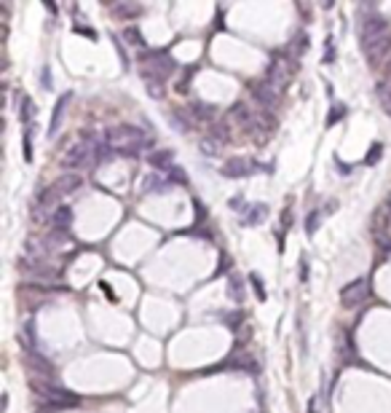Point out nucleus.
<instances>
[{"instance_id":"7ed1b4c3","label":"nucleus","mask_w":391,"mask_h":413,"mask_svg":"<svg viewBox=\"0 0 391 413\" xmlns=\"http://www.w3.org/2000/svg\"><path fill=\"white\" fill-rule=\"evenodd\" d=\"M295 67H297V57L292 54H279L271 59L268 70H266V83L268 86H274L276 91L284 89L289 83V78L295 75Z\"/></svg>"},{"instance_id":"e433bc0d","label":"nucleus","mask_w":391,"mask_h":413,"mask_svg":"<svg viewBox=\"0 0 391 413\" xmlns=\"http://www.w3.org/2000/svg\"><path fill=\"white\" fill-rule=\"evenodd\" d=\"M41 83H43V89H51V70L43 64V70H41Z\"/></svg>"},{"instance_id":"72a5a7b5","label":"nucleus","mask_w":391,"mask_h":413,"mask_svg":"<svg viewBox=\"0 0 391 413\" xmlns=\"http://www.w3.org/2000/svg\"><path fill=\"white\" fill-rule=\"evenodd\" d=\"M225 319H228V327H230V330H238V327H241L244 314H225Z\"/></svg>"},{"instance_id":"f257e3e1","label":"nucleus","mask_w":391,"mask_h":413,"mask_svg":"<svg viewBox=\"0 0 391 413\" xmlns=\"http://www.w3.org/2000/svg\"><path fill=\"white\" fill-rule=\"evenodd\" d=\"M105 145H110L118 156H140L153 145V137L137 126H112L105 132Z\"/></svg>"},{"instance_id":"cd10ccee","label":"nucleus","mask_w":391,"mask_h":413,"mask_svg":"<svg viewBox=\"0 0 391 413\" xmlns=\"http://www.w3.org/2000/svg\"><path fill=\"white\" fill-rule=\"evenodd\" d=\"M346 113H348V110H346V105H333V113H330L327 123H330V126H333L335 121H340V118H346Z\"/></svg>"},{"instance_id":"79ce46f5","label":"nucleus","mask_w":391,"mask_h":413,"mask_svg":"<svg viewBox=\"0 0 391 413\" xmlns=\"http://www.w3.org/2000/svg\"><path fill=\"white\" fill-rule=\"evenodd\" d=\"M337 161V167H340V175H351V164H343L340 159H335Z\"/></svg>"},{"instance_id":"473e14b6","label":"nucleus","mask_w":391,"mask_h":413,"mask_svg":"<svg viewBox=\"0 0 391 413\" xmlns=\"http://www.w3.org/2000/svg\"><path fill=\"white\" fill-rule=\"evenodd\" d=\"M319 218H322V215L316 212V209L308 215V220H306V231H308V234H316V226H319Z\"/></svg>"},{"instance_id":"20e7f679","label":"nucleus","mask_w":391,"mask_h":413,"mask_svg":"<svg viewBox=\"0 0 391 413\" xmlns=\"http://www.w3.org/2000/svg\"><path fill=\"white\" fill-rule=\"evenodd\" d=\"M370 290H373V282H370V277L351 279L348 285L340 290V306H343V309H356V306H362L364 300L370 298Z\"/></svg>"},{"instance_id":"423d86ee","label":"nucleus","mask_w":391,"mask_h":413,"mask_svg":"<svg viewBox=\"0 0 391 413\" xmlns=\"http://www.w3.org/2000/svg\"><path fill=\"white\" fill-rule=\"evenodd\" d=\"M220 172L225 177H230V180H241V177H249V175L260 172V164L255 159H247V156H236V159H228L223 164Z\"/></svg>"},{"instance_id":"f8f14e48","label":"nucleus","mask_w":391,"mask_h":413,"mask_svg":"<svg viewBox=\"0 0 391 413\" xmlns=\"http://www.w3.org/2000/svg\"><path fill=\"white\" fill-rule=\"evenodd\" d=\"M72 220H75V215H72V207H67V204H59L54 209V215H51V226H54V231H70Z\"/></svg>"},{"instance_id":"f3484780","label":"nucleus","mask_w":391,"mask_h":413,"mask_svg":"<svg viewBox=\"0 0 391 413\" xmlns=\"http://www.w3.org/2000/svg\"><path fill=\"white\" fill-rule=\"evenodd\" d=\"M27 365L35 373H41V376H54V368H51V362L46 357H41L38 352H30L27 354Z\"/></svg>"},{"instance_id":"bb28decb","label":"nucleus","mask_w":391,"mask_h":413,"mask_svg":"<svg viewBox=\"0 0 391 413\" xmlns=\"http://www.w3.org/2000/svg\"><path fill=\"white\" fill-rule=\"evenodd\" d=\"M201 150H204V156H217L220 153V142H215L209 137V140H201Z\"/></svg>"},{"instance_id":"9b49d317","label":"nucleus","mask_w":391,"mask_h":413,"mask_svg":"<svg viewBox=\"0 0 391 413\" xmlns=\"http://www.w3.org/2000/svg\"><path fill=\"white\" fill-rule=\"evenodd\" d=\"M148 164L153 169H161V172H169L171 167H174V153L167 148H158V150H150L148 153Z\"/></svg>"},{"instance_id":"a211bd4d","label":"nucleus","mask_w":391,"mask_h":413,"mask_svg":"<svg viewBox=\"0 0 391 413\" xmlns=\"http://www.w3.org/2000/svg\"><path fill=\"white\" fill-rule=\"evenodd\" d=\"M110 11H112V16H118V19H134V16L142 14V5H137V3H115V5H110Z\"/></svg>"},{"instance_id":"4c0bfd02","label":"nucleus","mask_w":391,"mask_h":413,"mask_svg":"<svg viewBox=\"0 0 391 413\" xmlns=\"http://www.w3.org/2000/svg\"><path fill=\"white\" fill-rule=\"evenodd\" d=\"M75 32H81V35H89V38H97V32L91 27H83V24H75Z\"/></svg>"},{"instance_id":"412c9836","label":"nucleus","mask_w":391,"mask_h":413,"mask_svg":"<svg viewBox=\"0 0 391 413\" xmlns=\"http://www.w3.org/2000/svg\"><path fill=\"white\" fill-rule=\"evenodd\" d=\"M228 295L236 300V303L247 300V287H244V279H241V277H236V274L228 279Z\"/></svg>"},{"instance_id":"a878e982","label":"nucleus","mask_w":391,"mask_h":413,"mask_svg":"<svg viewBox=\"0 0 391 413\" xmlns=\"http://www.w3.org/2000/svg\"><path fill=\"white\" fill-rule=\"evenodd\" d=\"M164 177H167L171 185H174V182H177V185H185V182H188V177H185V169H182V167H171Z\"/></svg>"},{"instance_id":"393cba45","label":"nucleus","mask_w":391,"mask_h":413,"mask_svg":"<svg viewBox=\"0 0 391 413\" xmlns=\"http://www.w3.org/2000/svg\"><path fill=\"white\" fill-rule=\"evenodd\" d=\"M59 199V196H56V191H54V188H43V191L41 193H38V207H43V209H49L51 204H54V201Z\"/></svg>"},{"instance_id":"1a4fd4ad","label":"nucleus","mask_w":391,"mask_h":413,"mask_svg":"<svg viewBox=\"0 0 391 413\" xmlns=\"http://www.w3.org/2000/svg\"><path fill=\"white\" fill-rule=\"evenodd\" d=\"M83 185V180L78 175H72V172H64V175H59L56 180H54V191H56V196H64V193H75L78 188Z\"/></svg>"},{"instance_id":"f03ea898","label":"nucleus","mask_w":391,"mask_h":413,"mask_svg":"<svg viewBox=\"0 0 391 413\" xmlns=\"http://www.w3.org/2000/svg\"><path fill=\"white\" fill-rule=\"evenodd\" d=\"M43 397V411H70V408H78L81 405V397L72 395V392L62 389V386H54V384H43V386H35Z\"/></svg>"},{"instance_id":"c756f323","label":"nucleus","mask_w":391,"mask_h":413,"mask_svg":"<svg viewBox=\"0 0 391 413\" xmlns=\"http://www.w3.org/2000/svg\"><path fill=\"white\" fill-rule=\"evenodd\" d=\"M123 38H126V41H134V46H145V41H142V35H140V30H137V27H126L123 30Z\"/></svg>"},{"instance_id":"f704fd0d","label":"nucleus","mask_w":391,"mask_h":413,"mask_svg":"<svg viewBox=\"0 0 391 413\" xmlns=\"http://www.w3.org/2000/svg\"><path fill=\"white\" fill-rule=\"evenodd\" d=\"M386 236H378V239H375L378 241V250H381V252H391V239H386Z\"/></svg>"},{"instance_id":"58836bf2","label":"nucleus","mask_w":391,"mask_h":413,"mask_svg":"<svg viewBox=\"0 0 391 413\" xmlns=\"http://www.w3.org/2000/svg\"><path fill=\"white\" fill-rule=\"evenodd\" d=\"M300 282H308V260H300Z\"/></svg>"},{"instance_id":"4468645a","label":"nucleus","mask_w":391,"mask_h":413,"mask_svg":"<svg viewBox=\"0 0 391 413\" xmlns=\"http://www.w3.org/2000/svg\"><path fill=\"white\" fill-rule=\"evenodd\" d=\"M70 97H72V94H64V97H59V100H56L54 113H51V123H49V137H56L59 126H62V116H64V110H67Z\"/></svg>"},{"instance_id":"a19ab883","label":"nucleus","mask_w":391,"mask_h":413,"mask_svg":"<svg viewBox=\"0 0 391 413\" xmlns=\"http://www.w3.org/2000/svg\"><path fill=\"white\" fill-rule=\"evenodd\" d=\"M308 413H319V397H311L308 400Z\"/></svg>"},{"instance_id":"39448f33","label":"nucleus","mask_w":391,"mask_h":413,"mask_svg":"<svg viewBox=\"0 0 391 413\" xmlns=\"http://www.w3.org/2000/svg\"><path fill=\"white\" fill-rule=\"evenodd\" d=\"M362 14V22H359V43H373L378 41V38H383V35H389L391 32V24H389V19L386 16H381V14H364V11H359Z\"/></svg>"},{"instance_id":"4be33fe9","label":"nucleus","mask_w":391,"mask_h":413,"mask_svg":"<svg viewBox=\"0 0 391 413\" xmlns=\"http://www.w3.org/2000/svg\"><path fill=\"white\" fill-rule=\"evenodd\" d=\"M209 137L215 142H220V145H225V142L230 140V126L225 121H217V123H212V129H209Z\"/></svg>"},{"instance_id":"ddd939ff","label":"nucleus","mask_w":391,"mask_h":413,"mask_svg":"<svg viewBox=\"0 0 391 413\" xmlns=\"http://www.w3.org/2000/svg\"><path fill=\"white\" fill-rule=\"evenodd\" d=\"M241 215H244L241 218L244 226H260V223H266V218H268V204H252V207L244 209Z\"/></svg>"},{"instance_id":"dca6fc26","label":"nucleus","mask_w":391,"mask_h":413,"mask_svg":"<svg viewBox=\"0 0 391 413\" xmlns=\"http://www.w3.org/2000/svg\"><path fill=\"white\" fill-rule=\"evenodd\" d=\"M35 344H38V338H35V322L27 319V322L22 325V333H19V346L24 349V354H30V352H35Z\"/></svg>"},{"instance_id":"9d476101","label":"nucleus","mask_w":391,"mask_h":413,"mask_svg":"<svg viewBox=\"0 0 391 413\" xmlns=\"http://www.w3.org/2000/svg\"><path fill=\"white\" fill-rule=\"evenodd\" d=\"M185 113L193 118V123L196 121L207 123V121H212V118H217V108H215V105H209V102H193V105H188V108H185Z\"/></svg>"},{"instance_id":"0eeeda50","label":"nucleus","mask_w":391,"mask_h":413,"mask_svg":"<svg viewBox=\"0 0 391 413\" xmlns=\"http://www.w3.org/2000/svg\"><path fill=\"white\" fill-rule=\"evenodd\" d=\"M362 51H364V57H367V62L373 64V67H378V64L386 59V54L391 51V32L383 35V38H378V41H373V43H364Z\"/></svg>"},{"instance_id":"6e6552de","label":"nucleus","mask_w":391,"mask_h":413,"mask_svg":"<svg viewBox=\"0 0 391 413\" xmlns=\"http://www.w3.org/2000/svg\"><path fill=\"white\" fill-rule=\"evenodd\" d=\"M249 91H252V97L257 100V105H260V108H266V110H274L276 102H279V94H276V89L268 86L266 81H255V83L249 86Z\"/></svg>"},{"instance_id":"2f4dec72","label":"nucleus","mask_w":391,"mask_h":413,"mask_svg":"<svg viewBox=\"0 0 391 413\" xmlns=\"http://www.w3.org/2000/svg\"><path fill=\"white\" fill-rule=\"evenodd\" d=\"M24 159L32 161V129H24Z\"/></svg>"},{"instance_id":"5701e85b","label":"nucleus","mask_w":391,"mask_h":413,"mask_svg":"<svg viewBox=\"0 0 391 413\" xmlns=\"http://www.w3.org/2000/svg\"><path fill=\"white\" fill-rule=\"evenodd\" d=\"M308 43H311L308 32H297V35L292 38V49H289V54H292V57H303L308 51Z\"/></svg>"},{"instance_id":"7c9ffc66","label":"nucleus","mask_w":391,"mask_h":413,"mask_svg":"<svg viewBox=\"0 0 391 413\" xmlns=\"http://www.w3.org/2000/svg\"><path fill=\"white\" fill-rule=\"evenodd\" d=\"M381 153H383V145H381V142H373V148H370V153H367V159H364V164H375L378 159H381Z\"/></svg>"},{"instance_id":"ea45409f","label":"nucleus","mask_w":391,"mask_h":413,"mask_svg":"<svg viewBox=\"0 0 391 413\" xmlns=\"http://www.w3.org/2000/svg\"><path fill=\"white\" fill-rule=\"evenodd\" d=\"M228 204H230V209H241V212H244V199H241V196H236V199H230Z\"/></svg>"},{"instance_id":"b1692460","label":"nucleus","mask_w":391,"mask_h":413,"mask_svg":"<svg viewBox=\"0 0 391 413\" xmlns=\"http://www.w3.org/2000/svg\"><path fill=\"white\" fill-rule=\"evenodd\" d=\"M378 102H381V108H383V113H386V116H391V86H389V83L386 81H383V83H378Z\"/></svg>"},{"instance_id":"c85d7f7f","label":"nucleus","mask_w":391,"mask_h":413,"mask_svg":"<svg viewBox=\"0 0 391 413\" xmlns=\"http://www.w3.org/2000/svg\"><path fill=\"white\" fill-rule=\"evenodd\" d=\"M249 282H252V287H255L257 298H260V300H266L268 295H266V287H263V279L257 277V274H249Z\"/></svg>"},{"instance_id":"6ab92c4d","label":"nucleus","mask_w":391,"mask_h":413,"mask_svg":"<svg viewBox=\"0 0 391 413\" xmlns=\"http://www.w3.org/2000/svg\"><path fill=\"white\" fill-rule=\"evenodd\" d=\"M32 116H35V102L27 94H22L19 97V118H22V123L27 129H32Z\"/></svg>"},{"instance_id":"c9c22d12","label":"nucleus","mask_w":391,"mask_h":413,"mask_svg":"<svg viewBox=\"0 0 391 413\" xmlns=\"http://www.w3.org/2000/svg\"><path fill=\"white\" fill-rule=\"evenodd\" d=\"M193 73H196V67H190L188 73H185V78H182V81L177 83V91H180V94H185V91H188V78L193 75Z\"/></svg>"},{"instance_id":"aec40b11","label":"nucleus","mask_w":391,"mask_h":413,"mask_svg":"<svg viewBox=\"0 0 391 413\" xmlns=\"http://www.w3.org/2000/svg\"><path fill=\"white\" fill-rule=\"evenodd\" d=\"M169 185L171 182L167 180V177H161V175H148L145 177V193H164Z\"/></svg>"},{"instance_id":"2eb2a0df","label":"nucleus","mask_w":391,"mask_h":413,"mask_svg":"<svg viewBox=\"0 0 391 413\" xmlns=\"http://www.w3.org/2000/svg\"><path fill=\"white\" fill-rule=\"evenodd\" d=\"M167 121L177 129V132H182V134H188L190 129H193V118L185 113V110H169V113H167Z\"/></svg>"}]
</instances>
